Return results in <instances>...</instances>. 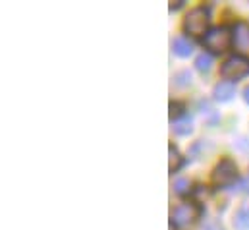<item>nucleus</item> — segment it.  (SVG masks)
<instances>
[{"label": "nucleus", "instance_id": "obj_3", "mask_svg": "<svg viewBox=\"0 0 249 230\" xmlns=\"http://www.w3.org/2000/svg\"><path fill=\"white\" fill-rule=\"evenodd\" d=\"M201 215V207L197 203H182L178 205L174 211H172V225L178 227V229H184V227H189L193 225Z\"/></svg>", "mask_w": 249, "mask_h": 230}, {"label": "nucleus", "instance_id": "obj_1", "mask_svg": "<svg viewBox=\"0 0 249 230\" xmlns=\"http://www.w3.org/2000/svg\"><path fill=\"white\" fill-rule=\"evenodd\" d=\"M209 21H211L209 10H207L205 6H197V8H193L186 16V19H184V29H186V33H189V35L199 37V35H203V33H209V31H207V29H209Z\"/></svg>", "mask_w": 249, "mask_h": 230}, {"label": "nucleus", "instance_id": "obj_2", "mask_svg": "<svg viewBox=\"0 0 249 230\" xmlns=\"http://www.w3.org/2000/svg\"><path fill=\"white\" fill-rule=\"evenodd\" d=\"M230 41H232V33H230V29H228L226 25L213 27V29L205 35V39H203L205 47H207L211 53H224V51L230 47Z\"/></svg>", "mask_w": 249, "mask_h": 230}, {"label": "nucleus", "instance_id": "obj_13", "mask_svg": "<svg viewBox=\"0 0 249 230\" xmlns=\"http://www.w3.org/2000/svg\"><path fill=\"white\" fill-rule=\"evenodd\" d=\"M182 115H184V107H182V105H178V103H176V105L172 103V105H170V118L178 122V118H180Z\"/></svg>", "mask_w": 249, "mask_h": 230}, {"label": "nucleus", "instance_id": "obj_7", "mask_svg": "<svg viewBox=\"0 0 249 230\" xmlns=\"http://www.w3.org/2000/svg\"><path fill=\"white\" fill-rule=\"evenodd\" d=\"M234 95H236V85L232 81H220L214 87V97L218 101H230Z\"/></svg>", "mask_w": 249, "mask_h": 230}, {"label": "nucleus", "instance_id": "obj_8", "mask_svg": "<svg viewBox=\"0 0 249 230\" xmlns=\"http://www.w3.org/2000/svg\"><path fill=\"white\" fill-rule=\"evenodd\" d=\"M172 49H174V53H176L178 57H189V55L193 53V45L189 43V39H186V37H178V39H174Z\"/></svg>", "mask_w": 249, "mask_h": 230}, {"label": "nucleus", "instance_id": "obj_6", "mask_svg": "<svg viewBox=\"0 0 249 230\" xmlns=\"http://www.w3.org/2000/svg\"><path fill=\"white\" fill-rule=\"evenodd\" d=\"M232 43H234V47H236L238 53L249 55V23H246V21H238V23L234 25Z\"/></svg>", "mask_w": 249, "mask_h": 230}, {"label": "nucleus", "instance_id": "obj_11", "mask_svg": "<svg viewBox=\"0 0 249 230\" xmlns=\"http://www.w3.org/2000/svg\"><path fill=\"white\" fill-rule=\"evenodd\" d=\"M195 68L199 70V72H209L211 68H213V57L211 55H199L197 60H195Z\"/></svg>", "mask_w": 249, "mask_h": 230}, {"label": "nucleus", "instance_id": "obj_9", "mask_svg": "<svg viewBox=\"0 0 249 230\" xmlns=\"http://www.w3.org/2000/svg\"><path fill=\"white\" fill-rule=\"evenodd\" d=\"M236 229L240 230H248L249 229V205L242 207L238 213H236V221H234Z\"/></svg>", "mask_w": 249, "mask_h": 230}, {"label": "nucleus", "instance_id": "obj_15", "mask_svg": "<svg viewBox=\"0 0 249 230\" xmlns=\"http://www.w3.org/2000/svg\"><path fill=\"white\" fill-rule=\"evenodd\" d=\"M242 190H244L246 193H249V178H246V180L242 182Z\"/></svg>", "mask_w": 249, "mask_h": 230}, {"label": "nucleus", "instance_id": "obj_16", "mask_svg": "<svg viewBox=\"0 0 249 230\" xmlns=\"http://www.w3.org/2000/svg\"><path fill=\"white\" fill-rule=\"evenodd\" d=\"M244 99H246V103L249 105V87L246 89V91H244Z\"/></svg>", "mask_w": 249, "mask_h": 230}, {"label": "nucleus", "instance_id": "obj_4", "mask_svg": "<svg viewBox=\"0 0 249 230\" xmlns=\"http://www.w3.org/2000/svg\"><path fill=\"white\" fill-rule=\"evenodd\" d=\"M220 74L228 79H240L249 74V60L244 57H230L222 64Z\"/></svg>", "mask_w": 249, "mask_h": 230}, {"label": "nucleus", "instance_id": "obj_12", "mask_svg": "<svg viewBox=\"0 0 249 230\" xmlns=\"http://www.w3.org/2000/svg\"><path fill=\"white\" fill-rule=\"evenodd\" d=\"M174 132L176 134H189L191 132V118H182L178 122H174Z\"/></svg>", "mask_w": 249, "mask_h": 230}, {"label": "nucleus", "instance_id": "obj_5", "mask_svg": "<svg viewBox=\"0 0 249 230\" xmlns=\"http://www.w3.org/2000/svg\"><path fill=\"white\" fill-rule=\"evenodd\" d=\"M236 178H238V167H236V163L230 161V159L220 161V163L216 165L214 172H213V182H214L216 186H230V184H234Z\"/></svg>", "mask_w": 249, "mask_h": 230}, {"label": "nucleus", "instance_id": "obj_14", "mask_svg": "<svg viewBox=\"0 0 249 230\" xmlns=\"http://www.w3.org/2000/svg\"><path fill=\"white\" fill-rule=\"evenodd\" d=\"M174 188H176L178 193H186L187 188H189V182H187V180H178V182L174 184Z\"/></svg>", "mask_w": 249, "mask_h": 230}, {"label": "nucleus", "instance_id": "obj_10", "mask_svg": "<svg viewBox=\"0 0 249 230\" xmlns=\"http://www.w3.org/2000/svg\"><path fill=\"white\" fill-rule=\"evenodd\" d=\"M168 155H170V163H168V171L174 174L180 167H182V155L178 153V149L174 145L168 147Z\"/></svg>", "mask_w": 249, "mask_h": 230}]
</instances>
